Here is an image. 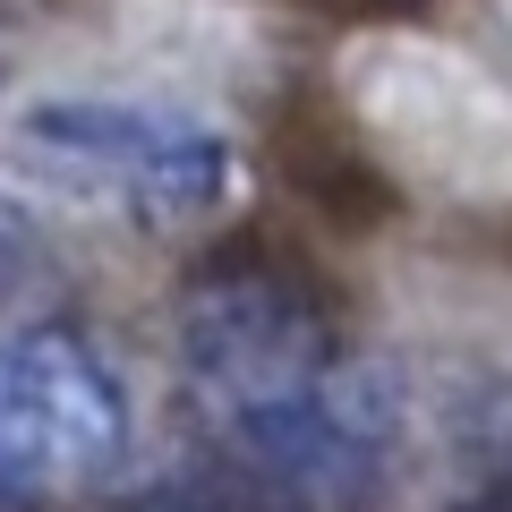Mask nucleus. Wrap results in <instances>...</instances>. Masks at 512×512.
<instances>
[{"instance_id":"obj_2","label":"nucleus","mask_w":512,"mask_h":512,"mask_svg":"<svg viewBox=\"0 0 512 512\" xmlns=\"http://www.w3.org/2000/svg\"><path fill=\"white\" fill-rule=\"evenodd\" d=\"M0 180L60 214L171 239L231 205L239 163L197 111L137 94H26L0 120Z\"/></svg>"},{"instance_id":"obj_3","label":"nucleus","mask_w":512,"mask_h":512,"mask_svg":"<svg viewBox=\"0 0 512 512\" xmlns=\"http://www.w3.org/2000/svg\"><path fill=\"white\" fill-rule=\"evenodd\" d=\"M128 453L120 376L60 325L0 333V495H69Z\"/></svg>"},{"instance_id":"obj_1","label":"nucleus","mask_w":512,"mask_h":512,"mask_svg":"<svg viewBox=\"0 0 512 512\" xmlns=\"http://www.w3.org/2000/svg\"><path fill=\"white\" fill-rule=\"evenodd\" d=\"M171 376L197 436L248 487L350 512L393 470V393L350 325L291 274L214 265L171 316Z\"/></svg>"},{"instance_id":"obj_4","label":"nucleus","mask_w":512,"mask_h":512,"mask_svg":"<svg viewBox=\"0 0 512 512\" xmlns=\"http://www.w3.org/2000/svg\"><path fill=\"white\" fill-rule=\"evenodd\" d=\"M461 512H512V470H504V478H487V487H478Z\"/></svg>"}]
</instances>
